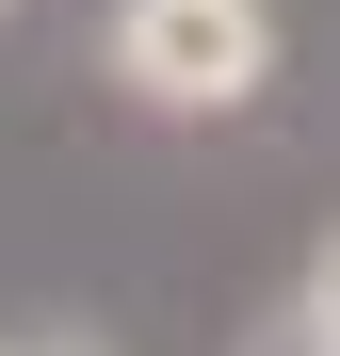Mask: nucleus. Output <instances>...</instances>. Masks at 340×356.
Returning <instances> with one entry per match:
<instances>
[{"mask_svg":"<svg viewBox=\"0 0 340 356\" xmlns=\"http://www.w3.org/2000/svg\"><path fill=\"white\" fill-rule=\"evenodd\" d=\"M308 308H324V340H340V243H324V291H308Z\"/></svg>","mask_w":340,"mask_h":356,"instance_id":"nucleus-2","label":"nucleus"},{"mask_svg":"<svg viewBox=\"0 0 340 356\" xmlns=\"http://www.w3.org/2000/svg\"><path fill=\"white\" fill-rule=\"evenodd\" d=\"M259 65H275L259 0H130V17H113V81L162 97V113H243Z\"/></svg>","mask_w":340,"mask_h":356,"instance_id":"nucleus-1","label":"nucleus"}]
</instances>
